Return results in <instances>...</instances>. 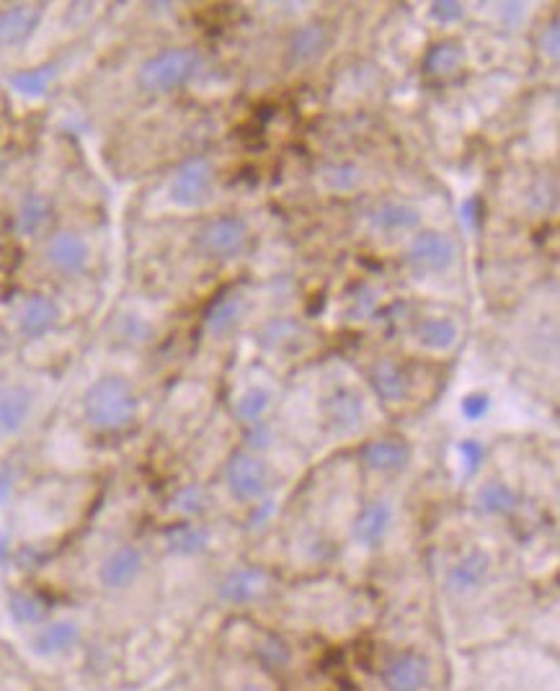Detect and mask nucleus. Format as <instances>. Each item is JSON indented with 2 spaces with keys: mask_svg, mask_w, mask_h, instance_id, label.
Listing matches in <instances>:
<instances>
[{
  "mask_svg": "<svg viewBox=\"0 0 560 691\" xmlns=\"http://www.w3.org/2000/svg\"><path fill=\"white\" fill-rule=\"evenodd\" d=\"M323 413H326V421L331 423L333 431L351 434V431L362 426L364 403L357 392L349 390V387H336V390L323 400Z\"/></svg>",
  "mask_w": 560,
  "mask_h": 691,
  "instance_id": "obj_13",
  "label": "nucleus"
},
{
  "mask_svg": "<svg viewBox=\"0 0 560 691\" xmlns=\"http://www.w3.org/2000/svg\"><path fill=\"white\" fill-rule=\"evenodd\" d=\"M488 408H491V398L483 395V392H470L460 403L462 416L468 418V421H480L488 413Z\"/></svg>",
  "mask_w": 560,
  "mask_h": 691,
  "instance_id": "obj_35",
  "label": "nucleus"
},
{
  "mask_svg": "<svg viewBox=\"0 0 560 691\" xmlns=\"http://www.w3.org/2000/svg\"><path fill=\"white\" fill-rule=\"evenodd\" d=\"M406 258L419 274H444L457 258L455 240L437 230H421L413 238Z\"/></svg>",
  "mask_w": 560,
  "mask_h": 691,
  "instance_id": "obj_4",
  "label": "nucleus"
},
{
  "mask_svg": "<svg viewBox=\"0 0 560 691\" xmlns=\"http://www.w3.org/2000/svg\"><path fill=\"white\" fill-rule=\"evenodd\" d=\"M393 524V508L385 501H372L359 511L354 521V539L364 547H377Z\"/></svg>",
  "mask_w": 560,
  "mask_h": 691,
  "instance_id": "obj_17",
  "label": "nucleus"
},
{
  "mask_svg": "<svg viewBox=\"0 0 560 691\" xmlns=\"http://www.w3.org/2000/svg\"><path fill=\"white\" fill-rule=\"evenodd\" d=\"M199 65H202V60H199V52H194V49H160L158 55L142 62L140 73H137V86L145 93H171L176 88L186 86L197 75Z\"/></svg>",
  "mask_w": 560,
  "mask_h": 691,
  "instance_id": "obj_2",
  "label": "nucleus"
},
{
  "mask_svg": "<svg viewBox=\"0 0 560 691\" xmlns=\"http://www.w3.org/2000/svg\"><path fill=\"white\" fill-rule=\"evenodd\" d=\"M42 16V3H16V6L3 8L0 11V44L13 47V44L26 42L42 24Z\"/></svg>",
  "mask_w": 560,
  "mask_h": 691,
  "instance_id": "obj_11",
  "label": "nucleus"
},
{
  "mask_svg": "<svg viewBox=\"0 0 560 691\" xmlns=\"http://www.w3.org/2000/svg\"><path fill=\"white\" fill-rule=\"evenodd\" d=\"M207 506V496L199 485H186V488L176 490V496L171 498V508L181 516H199Z\"/></svg>",
  "mask_w": 560,
  "mask_h": 691,
  "instance_id": "obj_32",
  "label": "nucleus"
},
{
  "mask_svg": "<svg viewBox=\"0 0 560 691\" xmlns=\"http://www.w3.org/2000/svg\"><path fill=\"white\" fill-rule=\"evenodd\" d=\"M80 643V624L73 619H55V622L42 624L34 637H31V648L34 653L52 658V655L70 653Z\"/></svg>",
  "mask_w": 560,
  "mask_h": 691,
  "instance_id": "obj_14",
  "label": "nucleus"
},
{
  "mask_svg": "<svg viewBox=\"0 0 560 691\" xmlns=\"http://www.w3.org/2000/svg\"><path fill=\"white\" fill-rule=\"evenodd\" d=\"M240 691H264V689H261V686H243V689H240Z\"/></svg>",
  "mask_w": 560,
  "mask_h": 691,
  "instance_id": "obj_40",
  "label": "nucleus"
},
{
  "mask_svg": "<svg viewBox=\"0 0 560 691\" xmlns=\"http://www.w3.org/2000/svg\"><path fill=\"white\" fill-rule=\"evenodd\" d=\"M215 181V168L207 158H191L181 163L168 184V196L179 207H199L207 199Z\"/></svg>",
  "mask_w": 560,
  "mask_h": 691,
  "instance_id": "obj_3",
  "label": "nucleus"
},
{
  "mask_svg": "<svg viewBox=\"0 0 560 691\" xmlns=\"http://www.w3.org/2000/svg\"><path fill=\"white\" fill-rule=\"evenodd\" d=\"M269 439H271V431L266 429L264 423H251V436H248V441H251V447H259V449H266L269 447Z\"/></svg>",
  "mask_w": 560,
  "mask_h": 691,
  "instance_id": "obj_39",
  "label": "nucleus"
},
{
  "mask_svg": "<svg viewBox=\"0 0 560 691\" xmlns=\"http://www.w3.org/2000/svg\"><path fill=\"white\" fill-rule=\"evenodd\" d=\"M55 75H57L55 65H39V68L19 70V73H13L11 78H8V83H11V88L19 93V96L42 98L44 93L50 91Z\"/></svg>",
  "mask_w": 560,
  "mask_h": 691,
  "instance_id": "obj_26",
  "label": "nucleus"
},
{
  "mask_svg": "<svg viewBox=\"0 0 560 691\" xmlns=\"http://www.w3.org/2000/svg\"><path fill=\"white\" fill-rule=\"evenodd\" d=\"M364 462L370 470L377 472H398L408 465L411 459V447L403 439L395 436H385V439H375L364 447Z\"/></svg>",
  "mask_w": 560,
  "mask_h": 691,
  "instance_id": "obj_18",
  "label": "nucleus"
},
{
  "mask_svg": "<svg viewBox=\"0 0 560 691\" xmlns=\"http://www.w3.org/2000/svg\"><path fill=\"white\" fill-rule=\"evenodd\" d=\"M480 217H483V204H480L478 196H468V199L460 204V222L468 227V230H475Z\"/></svg>",
  "mask_w": 560,
  "mask_h": 691,
  "instance_id": "obj_37",
  "label": "nucleus"
},
{
  "mask_svg": "<svg viewBox=\"0 0 560 691\" xmlns=\"http://www.w3.org/2000/svg\"><path fill=\"white\" fill-rule=\"evenodd\" d=\"M240 312H243V300L238 294H222L220 300H215L204 315V323H207V331L212 336H225L228 331H233L235 323H238Z\"/></svg>",
  "mask_w": 560,
  "mask_h": 691,
  "instance_id": "obj_24",
  "label": "nucleus"
},
{
  "mask_svg": "<svg viewBox=\"0 0 560 691\" xmlns=\"http://www.w3.org/2000/svg\"><path fill=\"white\" fill-rule=\"evenodd\" d=\"M465 62V49L457 42H442L437 47H431V52L426 55L424 68L426 73L434 75V78H444V75H452L460 70V65Z\"/></svg>",
  "mask_w": 560,
  "mask_h": 691,
  "instance_id": "obj_28",
  "label": "nucleus"
},
{
  "mask_svg": "<svg viewBox=\"0 0 560 691\" xmlns=\"http://www.w3.org/2000/svg\"><path fill=\"white\" fill-rule=\"evenodd\" d=\"M248 238V222L243 217L222 215L199 230L197 243L207 256H233Z\"/></svg>",
  "mask_w": 560,
  "mask_h": 691,
  "instance_id": "obj_6",
  "label": "nucleus"
},
{
  "mask_svg": "<svg viewBox=\"0 0 560 691\" xmlns=\"http://www.w3.org/2000/svg\"><path fill=\"white\" fill-rule=\"evenodd\" d=\"M163 539H166V550L171 552V555L181 557L202 555V552L210 547V532L199 524L171 526V529H166Z\"/></svg>",
  "mask_w": 560,
  "mask_h": 691,
  "instance_id": "obj_21",
  "label": "nucleus"
},
{
  "mask_svg": "<svg viewBox=\"0 0 560 691\" xmlns=\"http://www.w3.org/2000/svg\"><path fill=\"white\" fill-rule=\"evenodd\" d=\"M429 673L426 655L416 650H403L385 663L380 679L388 691H421L429 684Z\"/></svg>",
  "mask_w": 560,
  "mask_h": 691,
  "instance_id": "obj_7",
  "label": "nucleus"
},
{
  "mask_svg": "<svg viewBox=\"0 0 560 691\" xmlns=\"http://www.w3.org/2000/svg\"><path fill=\"white\" fill-rule=\"evenodd\" d=\"M331 47V31L323 21H308L292 34L290 39V57L297 65H310L318 57L326 55Z\"/></svg>",
  "mask_w": 560,
  "mask_h": 691,
  "instance_id": "obj_16",
  "label": "nucleus"
},
{
  "mask_svg": "<svg viewBox=\"0 0 560 691\" xmlns=\"http://www.w3.org/2000/svg\"><path fill=\"white\" fill-rule=\"evenodd\" d=\"M431 16H434L439 24H455V21H460L462 16H465V8H462L460 3H455V0H442V3H434V6H431Z\"/></svg>",
  "mask_w": 560,
  "mask_h": 691,
  "instance_id": "obj_36",
  "label": "nucleus"
},
{
  "mask_svg": "<svg viewBox=\"0 0 560 691\" xmlns=\"http://www.w3.org/2000/svg\"><path fill=\"white\" fill-rule=\"evenodd\" d=\"M140 573H142L140 550L132 545H122L106 555V560L99 568V581H101V586L109 588V591H124V588H130L132 583L140 578Z\"/></svg>",
  "mask_w": 560,
  "mask_h": 691,
  "instance_id": "obj_10",
  "label": "nucleus"
},
{
  "mask_svg": "<svg viewBox=\"0 0 560 691\" xmlns=\"http://www.w3.org/2000/svg\"><path fill=\"white\" fill-rule=\"evenodd\" d=\"M491 555L486 550H470L468 555H462L447 573V588L455 596H470L475 594L491 575Z\"/></svg>",
  "mask_w": 560,
  "mask_h": 691,
  "instance_id": "obj_9",
  "label": "nucleus"
},
{
  "mask_svg": "<svg viewBox=\"0 0 560 691\" xmlns=\"http://www.w3.org/2000/svg\"><path fill=\"white\" fill-rule=\"evenodd\" d=\"M372 385H375L377 395L388 403H398L408 395V377L395 361L385 359L375 364L372 369Z\"/></svg>",
  "mask_w": 560,
  "mask_h": 691,
  "instance_id": "obj_23",
  "label": "nucleus"
},
{
  "mask_svg": "<svg viewBox=\"0 0 560 691\" xmlns=\"http://www.w3.org/2000/svg\"><path fill=\"white\" fill-rule=\"evenodd\" d=\"M269 403H271L269 392L261 390V387H251V390H246L238 398V403H235V413H238L240 421L259 423L261 418H264L266 410H269Z\"/></svg>",
  "mask_w": 560,
  "mask_h": 691,
  "instance_id": "obj_30",
  "label": "nucleus"
},
{
  "mask_svg": "<svg viewBox=\"0 0 560 691\" xmlns=\"http://www.w3.org/2000/svg\"><path fill=\"white\" fill-rule=\"evenodd\" d=\"M259 658L266 663V666L282 668L284 663L290 661V650H287V645H284L279 637H269V640H266V643L259 648Z\"/></svg>",
  "mask_w": 560,
  "mask_h": 691,
  "instance_id": "obj_34",
  "label": "nucleus"
},
{
  "mask_svg": "<svg viewBox=\"0 0 560 691\" xmlns=\"http://www.w3.org/2000/svg\"><path fill=\"white\" fill-rule=\"evenodd\" d=\"M320 181L331 191H351L362 184V171L351 163H331L320 171Z\"/></svg>",
  "mask_w": 560,
  "mask_h": 691,
  "instance_id": "obj_29",
  "label": "nucleus"
},
{
  "mask_svg": "<svg viewBox=\"0 0 560 691\" xmlns=\"http://www.w3.org/2000/svg\"><path fill=\"white\" fill-rule=\"evenodd\" d=\"M269 573L256 565L230 570L217 586V596L230 606H246L259 601L269 591Z\"/></svg>",
  "mask_w": 560,
  "mask_h": 691,
  "instance_id": "obj_8",
  "label": "nucleus"
},
{
  "mask_svg": "<svg viewBox=\"0 0 560 691\" xmlns=\"http://www.w3.org/2000/svg\"><path fill=\"white\" fill-rule=\"evenodd\" d=\"M50 215L52 207L50 202H47V196L26 194L24 199H21L19 209H16V230H19L21 235L39 233V230L47 225Z\"/></svg>",
  "mask_w": 560,
  "mask_h": 691,
  "instance_id": "obj_25",
  "label": "nucleus"
},
{
  "mask_svg": "<svg viewBox=\"0 0 560 691\" xmlns=\"http://www.w3.org/2000/svg\"><path fill=\"white\" fill-rule=\"evenodd\" d=\"M34 408V395L24 385L0 387V441L11 439L26 426Z\"/></svg>",
  "mask_w": 560,
  "mask_h": 691,
  "instance_id": "obj_12",
  "label": "nucleus"
},
{
  "mask_svg": "<svg viewBox=\"0 0 560 691\" xmlns=\"http://www.w3.org/2000/svg\"><path fill=\"white\" fill-rule=\"evenodd\" d=\"M457 454H460V462H462V467H465V472H468V475H473V472L478 470L480 465H483V459H486V449H483V444H480V441H475V439L460 441Z\"/></svg>",
  "mask_w": 560,
  "mask_h": 691,
  "instance_id": "obj_33",
  "label": "nucleus"
},
{
  "mask_svg": "<svg viewBox=\"0 0 560 691\" xmlns=\"http://www.w3.org/2000/svg\"><path fill=\"white\" fill-rule=\"evenodd\" d=\"M457 336H460V331H457V325L452 323L450 318H429L416 328V338H419V343L424 346V349H431V351L452 349Z\"/></svg>",
  "mask_w": 560,
  "mask_h": 691,
  "instance_id": "obj_27",
  "label": "nucleus"
},
{
  "mask_svg": "<svg viewBox=\"0 0 560 691\" xmlns=\"http://www.w3.org/2000/svg\"><path fill=\"white\" fill-rule=\"evenodd\" d=\"M83 413L88 423L99 431H122L137 416V398L132 385L119 374L101 377L88 387L83 398Z\"/></svg>",
  "mask_w": 560,
  "mask_h": 691,
  "instance_id": "obj_1",
  "label": "nucleus"
},
{
  "mask_svg": "<svg viewBox=\"0 0 560 691\" xmlns=\"http://www.w3.org/2000/svg\"><path fill=\"white\" fill-rule=\"evenodd\" d=\"M57 315H60V310H57L55 300L44 297V294H31L19 312L21 333L26 338L44 336L57 323Z\"/></svg>",
  "mask_w": 560,
  "mask_h": 691,
  "instance_id": "obj_19",
  "label": "nucleus"
},
{
  "mask_svg": "<svg viewBox=\"0 0 560 691\" xmlns=\"http://www.w3.org/2000/svg\"><path fill=\"white\" fill-rule=\"evenodd\" d=\"M517 503L519 496L514 493V488L501 483V480H491V483H486L475 493V508L486 516L511 514V511L517 508Z\"/></svg>",
  "mask_w": 560,
  "mask_h": 691,
  "instance_id": "obj_22",
  "label": "nucleus"
},
{
  "mask_svg": "<svg viewBox=\"0 0 560 691\" xmlns=\"http://www.w3.org/2000/svg\"><path fill=\"white\" fill-rule=\"evenodd\" d=\"M370 225L388 235L408 233V230H416L421 225V212L416 207H411V204L388 202L372 212Z\"/></svg>",
  "mask_w": 560,
  "mask_h": 691,
  "instance_id": "obj_20",
  "label": "nucleus"
},
{
  "mask_svg": "<svg viewBox=\"0 0 560 691\" xmlns=\"http://www.w3.org/2000/svg\"><path fill=\"white\" fill-rule=\"evenodd\" d=\"M540 47L542 52L548 57H558L560 52V31H558V19H553V24L548 26V29L542 31L540 37Z\"/></svg>",
  "mask_w": 560,
  "mask_h": 691,
  "instance_id": "obj_38",
  "label": "nucleus"
},
{
  "mask_svg": "<svg viewBox=\"0 0 560 691\" xmlns=\"http://www.w3.org/2000/svg\"><path fill=\"white\" fill-rule=\"evenodd\" d=\"M8 609H11V617L19 624H39L47 617V606L34 594H13Z\"/></svg>",
  "mask_w": 560,
  "mask_h": 691,
  "instance_id": "obj_31",
  "label": "nucleus"
},
{
  "mask_svg": "<svg viewBox=\"0 0 560 691\" xmlns=\"http://www.w3.org/2000/svg\"><path fill=\"white\" fill-rule=\"evenodd\" d=\"M225 480L238 501H259L269 485V470L256 454L235 452L225 467Z\"/></svg>",
  "mask_w": 560,
  "mask_h": 691,
  "instance_id": "obj_5",
  "label": "nucleus"
},
{
  "mask_svg": "<svg viewBox=\"0 0 560 691\" xmlns=\"http://www.w3.org/2000/svg\"><path fill=\"white\" fill-rule=\"evenodd\" d=\"M91 251H88V243L80 238L78 233H57L55 238L47 245V261L55 266L60 274H80L86 269Z\"/></svg>",
  "mask_w": 560,
  "mask_h": 691,
  "instance_id": "obj_15",
  "label": "nucleus"
},
{
  "mask_svg": "<svg viewBox=\"0 0 560 691\" xmlns=\"http://www.w3.org/2000/svg\"><path fill=\"white\" fill-rule=\"evenodd\" d=\"M3 168H6V158H3V153H0V173H3Z\"/></svg>",
  "mask_w": 560,
  "mask_h": 691,
  "instance_id": "obj_41",
  "label": "nucleus"
}]
</instances>
